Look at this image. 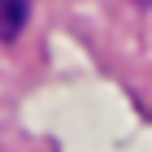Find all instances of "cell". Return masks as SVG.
I'll return each instance as SVG.
<instances>
[{
  "mask_svg": "<svg viewBox=\"0 0 152 152\" xmlns=\"http://www.w3.org/2000/svg\"><path fill=\"white\" fill-rule=\"evenodd\" d=\"M26 13H31V0H0V39H18Z\"/></svg>",
  "mask_w": 152,
  "mask_h": 152,
  "instance_id": "obj_1",
  "label": "cell"
}]
</instances>
